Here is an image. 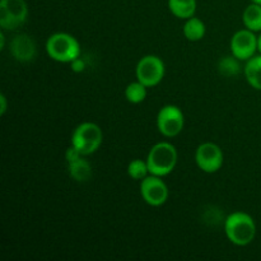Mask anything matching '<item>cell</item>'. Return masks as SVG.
Returning a JSON list of instances; mask_svg holds the SVG:
<instances>
[{
  "instance_id": "1",
  "label": "cell",
  "mask_w": 261,
  "mask_h": 261,
  "mask_svg": "<svg viewBox=\"0 0 261 261\" xmlns=\"http://www.w3.org/2000/svg\"><path fill=\"white\" fill-rule=\"evenodd\" d=\"M224 232L232 244L247 246L256 236V223L254 218L244 212H234L224 222Z\"/></svg>"
},
{
  "instance_id": "2",
  "label": "cell",
  "mask_w": 261,
  "mask_h": 261,
  "mask_svg": "<svg viewBox=\"0 0 261 261\" xmlns=\"http://www.w3.org/2000/svg\"><path fill=\"white\" fill-rule=\"evenodd\" d=\"M177 163V150L171 143L161 142L150 148L147 157V165L150 175L165 176L170 175Z\"/></svg>"
},
{
  "instance_id": "3",
  "label": "cell",
  "mask_w": 261,
  "mask_h": 261,
  "mask_svg": "<svg viewBox=\"0 0 261 261\" xmlns=\"http://www.w3.org/2000/svg\"><path fill=\"white\" fill-rule=\"evenodd\" d=\"M46 51L53 60L59 63H71L81 56V45L69 33L58 32L48 37Z\"/></svg>"
},
{
  "instance_id": "4",
  "label": "cell",
  "mask_w": 261,
  "mask_h": 261,
  "mask_svg": "<svg viewBox=\"0 0 261 261\" xmlns=\"http://www.w3.org/2000/svg\"><path fill=\"white\" fill-rule=\"evenodd\" d=\"M103 133L94 122H83L78 125L71 135V145L81 152L82 155H89L96 152L102 144Z\"/></svg>"
},
{
  "instance_id": "5",
  "label": "cell",
  "mask_w": 261,
  "mask_h": 261,
  "mask_svg": "<svg viewBox=\"0 0 261 261\" xmlns=\"http://www.w3.org/2000/svg\"><path fill=\"white\" fill-rule=\"evenodd\" d=\"M28 8L24 0H0V27L14 31L27 19Z\"/></svg>"
},
{
  "instance_id": "6",
  "label": "cell",
  "mask_w": 261,
  "mask_h": 261,
  "mask_svg": "<svg viewBox=\"0 0 261 261\" xmlns=\"http://www.w3.org/2000/svg\"><path fill=\"white\" fill-rule=\"evenodd\" d=\"M137 78L145 87H154L162 82L165 76V64L158 56L147 55L139 60L137 65Z\"/></svg>"
},
{
  "instance_id": "7",
  "label": "cell",
  "mask_w": 261,
  "mask_h": 261,
  "mask_svg": "<svg viewBox=\"0 0 261 261\" xmlns=\"http://www.w3.org/2000/svg\"><path fill=\"white\" fill-rule=\"evenodd\" d=\"M185 125L184 112L173 105H167L160 110L157 116V127L162 135L173 138L180 134Z\"/></svg>"
},
{
  "instance_id": "8",
  "label": "cell",
  "mask_w": 261,
  "mask_h": 261,
  "mask_svg": "<svg viewBox=\"0 0 261 261\" xmlns=\"http://www.w3.org/2000/svg\"><path fill=\"white\" fill-rule=\"evenodd\" d=\"M140 194L148 205L161 206L167 201L168 188L160 176L150 175L143 178L140 184Z\"/></svg>"
},
{
  "instance_id": "9",
  "label": "cell",
  "mask_w": 261,
  "mask_h": 261,
  "mask_svg": "<svg viewBox=\"0 0 261 261\" xmlns=\"http://www.w3.org/2000/svg\"><path fill=\"white\" fill-rule=\"evenodd\" d=\"M223 152L214 143H203L198 147L195 153V162L201 171L214 173L223 166Z\"/></svg>"
},
{
  "instance_id": "10",
  "label": "cell",
  "mask_w": 261,
  "mask_h": 261,
  "mask_svg": "<svg viewBox=\"0 0 261 261\" xmlns=\"http://www.w3.org/2000/svg\"><path fill=\"white\" fill-rule=\"evenodd\" d=\"M257 50V37L255 32L250 30H241L232 36L231 51L232 55L240 60H249Z\"/></svg>"
},
{
  "instance_id": "11",
  "label": "cell",
  "mask_w": 261,
  "mask_h": 261,
  "mask_svg": "<svg viewBox=\"0 0 261 261\" xmlns=\"http://www.w3.org/2000/svg\"><path fill=\"white\" fill-rule=\"evenodd\" d=\"M10 53L15 60L20 63H27V61L33 60L36 58V42L32 37L28 35H18L10 42Z\"/></svg>"
},
{
  "instance_id": "12",
  "label": "cell",
  "mask_w": 261,
  "mask_h": 261,
  "mask_svg": "<svg viewBox=\"0 0 261 261\" xmlns=\"http://www.w3.org/2000/svg\"><path fill=\"white\" fill-rule=\"evenodd\" d=\"M84 155L76 158L75 161L68 162V170L70 177L78 182H86L92 177V166L87 160H84Z\"/></svg>"
},
{
  "instance_id": "13",
  "label": "cell",
  "mask_w": 261,
  "mask_h": 261,
  "mask_svg": "<svg viewBox=\"0 0 261 261\" xmlns=\"http://www.w3.org/2000/svg\"><path fill=\"white\" fill-rule=\"evenodd\" d=\"M168 8L175 17L189 19L196 12V0H168Z\"/></svg>"
},
{
  "instance_id": "14",
  "label": "cell",
  "mask_w": 261,
  "mask_h": 261,
  "mask_svg": "<svg viewBox=\"0 0 261 261\" xmlns=\"http://www.w3.org/2000/svg\"><path fill=\"white\" fill-rule=\"evenodd\" d=\"M245 76L252 88L261 91V55L252 56L245 66Z\"/></svg>"
},
{
  "instance_id": "15",
  "label": "cell",
  "mask_w": 261,
  "mask_h": 261,
  "mask_svg": "<svg viewBox=\"0 0 261 261\" xmlns=\"http://www.w3.org/2000/svg\"><path fill=\"white\" fill-rule=\"evenodd\" d=\"M205 24L201 19L196 17H191L186 19L185 25H184V35L189 41H200L205 35Z\"/></svg>"
},
{
  "instance_id": "16",
  "label": "cell",
  "mask_w": 261,
  "mask_h": 261,
  "mask_svg": "<svg viewBox=\"0 0 261 261\" xmlns=\"http://www.w3.org/2000/svg\"><path fill=\"white\" fill-rule=\"evenodd\" d=\"M244 24L246 25L247 30L252 32H259L261 31V5L259 4H250L245 9L244 15H242Z\"/></svg>"
},
{
  "instance_id": "17",
  "label": "cell",
  "mask_w": 261,
  "mask_h": 261,
  "mask_svg": "<svg viewBox=\"0 0 261 261\" xmlns=\"http://www.w3.org/2000/svg\"><path fill=\"white\" fill-rule=\"evenodd\" d=\"M147 88L148 87H145L144 84L140 83L139 81L133 82V83H130L129 86L126 87V89H125V97H126V99L130 103H142L145 99V97H147Z\"/></svg>"
},
{
  "instance_id": "18",
  "label": "cell",
  "mask_w": 261,
  "mask_h": 261,
  "mask_svg": "<svg viewBox=\"0 0 261 261\" xmlns=\"http://www.w3.org/2000/svg\"><path fill=\"white\" fill-rule=\"evenodd\" d=\"M240 59L234 55L222 58L218 63V70L222 75L224 76H234L241 71V65H240Z\"/></svg>"
},
{
  "instance_id": "19",
  "label": "cell",
  "mask_w": 261,
  "mask_h": 261,
  "mask_svg": "<svg viewBox=\"0 0 261 261\" xmlns=\"http://www.w3.org/2000/svg\"><path fill=\"white\" fill-rule=\"evenodd\" d=\"M148 173H149V168H148L147 161L134 160L127 166V175L133 180H143L147 177Z\"/></svg>"
},
{
  "instance_id": "20",
  "label": "cell",
  "mask_w": 261,
  "mask_h": 261,
  "mask_svg": "<svg viewBox=\"0 0 261 261\" xmlns=\"http://www.w3.org/2000/svg\"><path fill=\"white\" fill-rule=\"evenodd\" d=\"M71 70L75 71V73H82V71L86 69V63H84V60H82L81 56L79 58H76L75 60L71 61Z\"/></svg>"
},
{
  "instance_id": "21",
  "label": "cell",
  "mask_w": 261,
  "mask_h": 261,
  "mask_svg": "<svg viewBox=\"0 0 261 261\" xmlns=\"http://www.w3.org/2000/svg\"><path fill=\"white\" fill-rule=\"evenodd\" d=\"M0 103H2V106H0V115H4L5 111H7V97L4 96V94H0Z\"/></svg>"
},
{
  "instance_id": "22",
  "label": "cell",
  "mask_w": 261,
  "mask_h": 261,
  "mask_svg": "<svg viewBox=\"0 0 261 261\" xmlns=\"http://www.w3.org/2000/svg\"><path fill=\"white\" fill-rule=\"evenodd\" d=\"M5 46V37H4V33L0 32V50H3Z\"/></svg>"
},
{
  "instance_id": "23",
  "label": "cell",
  "mask_w": 261,
  "mask_h": 261,
  "mask_svg": "<svg viewBox=\"0 0 261 261\" xmlns=\"http://www.w3.org/2000/svg\"><path fill=\"white\" fill-rule=\"evenodd\" d=\"M257 50H259L261 54V35L257 37Z\"/></svg>"
},
{
  "instance_id": "24",
  "label": "cell",
  "mask_w": 261,
  "mask_h": 261,
  "mask_svg": "<svg viewBox=\"0 0 261 261\" xmlns=\"http://www.w3.org/2000/svg\"><path fill=\"white\" fill-rule=\"evenodd\" d=\"M252 3H255V4H259V5H261V0H251Z\"/></svg>"
}]
</instances>
